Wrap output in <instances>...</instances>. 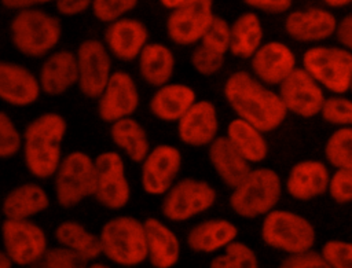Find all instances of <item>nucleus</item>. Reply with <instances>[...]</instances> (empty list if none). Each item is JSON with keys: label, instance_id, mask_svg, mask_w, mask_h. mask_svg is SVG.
Returning <instances> with one entry per match:
<instances>
[{"label": "nucleus", "instance_id": "obj_13", "mask_svg": "<svg viewBox=\"0 0 352 268\" xmlns=\"http://www.w3.org/2000/svg\"><path fill=\"white\" fill-rule=\"evenodd\" d=\"M78 67V88L89 99H98L111 76L110 52L104 43L96 38L84 40L76 52Z\"/></svg>", "mask_w": 352, "mask_h": 268}, {"label": "nucleus", "instance_id": "obj_45", "mask_svg": "<svg viewBox=\"0 0 352 268\" xmlns=\"http://www.w3.org/2000/svg\"><path fill=\"white\" fill-rule=\"evenodd\" d=\"M243 3L267 14H283L290 10L293 0H243Z\"/></svg>", "mask_w": 352, "mask_h": 268}, {"label": "nucleus", "instance_id": "obj_3", "mask_svg": "<svg viewBox=\"0 0 352 268\" xmlns=\"http://www.w3.org/2000/svg\"><path fill=\"white\" fill-rule=\"evenodd\" d=\"M10 34L11 43L19 54L41 58L58 45L62 23L59 18L38 7L22 8L16 10L10 22Z\"/></svg>", "mask_w": 352, "mask_h": 268}, {"label": "nucleus", "instance_id": "obj_51", "mask_svg": "<svg viewBox=\"0 0 352 268\" xmlns=\"http://www.w3.org/2000/svg\"><path fill=\"white\" fill-rule=\"evenodd\" d=\"M12 265L14 264H12L11 258L8 257V254L6 253V250L4 249L0 250V268H10Z\"/></svg>", "mask_w": 352, "mask_h": 268}, {"label": "nucleus", "instance_id": "obj_18", "mask_svg": "<svg viewBox=\"0 0 352 268\" xmlns=\"http://www.w3.org/2000/svg\"><path fill=\"white\" fill-rule=\"evenodd\" d=\"M253 76L268 87L279 85L296 67L297 59L289 45L280 41H268L250 58Z\"/></svg>", "mask_w": 352, "mask_h": 268}, {"label": "nucleus", "instance_id": "obj_44", "mask_svg": "<svg viewBox=\"0 0 352 268\" xmlns=\"http://www.w3.org/2000/svg\"><path fill=\"white\" fill-rule=\"evenodd\" d=\"M282 268H327V264L320 252L312 249L286 254L280 263Z\"/></svg>", "mask_w": 352, "mask_h": 268}, {"label": "nucleus", "instance_id": "obj_34", "mask_svg": "<svg viewBox=\"0 0 352 268\" xmlns=\"http://www.w3.org/2000/svg\"><path fill=\"white\" fill-rule=\"evenodd\" d=\"M324 157L334 168H352V126H340L329 136Z\"/></svg>", "mask_w": 352, "mask_h": 268}, {"label": "nucleus", "instance_id": "obj_21", "mask_svg": "<svg viewBox=\"0 0 352 268\" xmlns=\"http://www.w3.org/2000/svg\"><path fill=\"white\" fill-rule=\"evenodd\" d=\"M41 93L38 77L28 67L15 62L0 60V100L26 107L33 104Z\"/></svg>", "mask_w": 352, "mask_h": 268}, {"label": "nucleus", "instance_id": "obj_22", "mask_svg": "<svg viewBox=\"0 0 352 268\" xmlns=\"http://www.w3.org/2000/svg\"><path fill=\"white\" fill-rule=\"evenodd\" d=\"M330 172L322 161L302 159L294 164L286 177V191L296 201H311L329 190Z\"/></svg>", "mask_w": 352, "mask_h": 268}, {"label": "nucleus", "instance_id": "obj_50", "mask_svg": "<svg viewBox=\"0 0 352 268\" xmlns=\"http://www.w3.org/2000/svg\"><path fill=\"white\" fill-rule=\"evenodd\" d=\"M323 3L330 8H342L352 4V0H323Z\"/></svg>", "mask_w": 352, "mask_h": 268}, {"label": "nucleus", "instance_id": "obj_43", "mask_svg": "<svg viewBox=\"0 0 352 268\" xmlns=\"http://www.w3.org/2000/svg\"><path fill=\"white\" fill-rule=\"evenodd\" d=\"M329 195L338 205L352 202V168H336L330 175Z\"/></svg>", "mask_w": 352, "mask_h": 268}, {"label": "nucleus", "instance_id": "obj_48", "mask_svg": "<svg viewBox=\"0 0 352 268\" xmlns=\"http://www.w3.org/2000/svg\"><path fill=\"white\" fill-rule=\"evenodd\" d=\"M1 4L8 8V10H22V8H29V7H38L43 4H48L51 1L56 0H0Z\"/></svg>", "mask_w": 352, "mask_h": 268}, {"label": "nucleus", "instance_id": "obj_49", "mask_svg": "<svg viewBox=\"0 0 352 268\" xmlns=\"http://www.w3.org/2000/svg\"><path fill=\"white\" fill-rule=\"evenodd\" d=\"M190 1H194V0H160V3L168 8V10H173L182 4H186V3H190Z\"/></svg>", "mask_w": 352, "mask_h": 268}, {"label": "nucleus", "instance_id": "obj_33", "mask_svg": "<svg viewBox=\"0 0 352 268\" xmlns=\"http://www.w3.org/2000/svg\"><path fill=\"white\" fill-rule=\"evenodd\" d=\"M55 239L59 245L74 250L87 263L95 261L102 256V243L99 235L89 232L77 221L66 220L60 223L55 230Z\"/></svg>", "mask_w": 352, "mask_h": 268}, {"label": "nucleus", "instance_id": "obj_27", "mask_svg": "<svg viewBox=\"0 0 352 268\" xmlns=\"http://www.w3.org/2000/svg\"><path fill=\"white\" fill-rule=\"evenodd\" d=\"M238 228L226 219H209L194 225L187 235V245L195 253L210 254L223 250L236 239Z\"/></svg>", "mask_w": 352, "mask_h": 268}, {"label": "nucleus", "instance_id": "obj_29", "mask_svg": "<svg viewBox=\"0 0 352 268\" xmlns=\"http://www.w3.org/2000/svg\"><path fill=\"white\" fill-rule=\"evenodd\" d=\"M139 73L151 87H161L170 81L175 70V55L164 44L147 43L138 56Z\"/></svg>", "mask_w": 352, "mask_h": 268}, {"label": "nucleus", "instance_id": "obj_9", "mask_svg": "<svg viewBox=\"0 0 352 268\" xmlns=\"http://www.w3.org/2000/svg\"><path fill=\"white\" fill-rule=\"evenodd\" d=\"M216 198L217 192L208 181L186 177L164 194L161 212L170 221H187L210 209Z\"/></svg>", "mask_w": 352, "mask_h": 268}, {"label": "nucleus", "instance_id": "obj_8", "mask_svg": "<svg viewBox=\"0 0 352 268\" xmlns=\"http://www.w3.org/2000/svg\"><path fill=\"white\" fill-rule=\"evenodd\" d=\"M55 197L58 203L70 209L95 194V159L76 150L62 158L55 175Z\"/></svg>", "mask_w": 352, "mask_h": 268}, {"label": "nucleus", "instance_id": "obj_36", "mask_svg": "<svg viewBox=\"0 0 352 268\" xmlns=\"http://www.w3.org/2000/svg\"><path fill=\"white\" fill-rule=\"evenodd\" d=\"M320 115L327 124L352 126V99L341 95L326 98Z\"/></svg>", "mask_w": 352, "mask_h": 268}, {"label": "nucleus", "instance_id": "obj_39", "mask_svg": "<svg viewBox=\"0 0 352 268\" xmlns=\"http://www.w3.org/2000/svg\"><path fill=\"white\" fill-rule=\"evenodd\" d=\"M87 264L88 263L80 254L62 245L48 247L38 263V265L44 268H81Z\"/></svg>", "mask_w": 352, "mask_h": 268}, {"label": "nucleus", "instance_id": "obj_25", "mask_svg": "<svg viewBox=\"0 0 352 268\" xmlns=\"http://www.w3.org/2000/svg\"><path fill=\"white\" fill-rule=\"evenodd\" d=\"M197 100L195 91L182 82H166L157 88L151 100V114L165 122H177Z\"/></svg>", "mask_w": 352, "mask_h": 268}, {"label": "nucleus", "instance_id": "obj_4", "mask_svg": "<svg viewBox=\"0 0 352 268\" xmlns=\"http://www.w3.org/2000/svg\"><path fill=\"white\" fill-rule=\"evenodd\" d=\"M230 208L243 219H257L275 209L282 195V180L271 168H256L231 188Z\"/></svg>", "mask_w": 352, "mask_h": 268}, {"label": "nucleus", "instance_id": "obj_42", "mask_svg": "<svg viewBox=\"0 0 352 268\" xmlns=\"http://www.w3.org/2000/svg\"><path fill=\"white\" fill-rule=\"evenodd\" d=\"M22 148V135L14 121L0 111V158H11Z\"/></svg>", "mask_w": 352, "mask_h": 268}, {"label": "nucleus", "instance_id": "obj_30", "mask_svg": "<svg viewBox=\"0 0 352 268\" xmlns=\"http://www.w3.org/2000/svg\"><path fill=\"white\" fill-rule=\"evenodd\" d=\"M110 137L113 143L136 164H142L151 150L147 132L140 122L132 117H125L111 122Z\"/></svg>", "mask_w": 352, "mask_h": 268}, {"label": "nucleus", "instance_id": "obj_31", "mask_svg": "<svg viewBox=\"0 0 352 268\" xmlns=\"http://www.w3.org/2000/svg\"><path fill=\"white\" fill-rule=\"evenodd\" d=\"M264 38V29L258 15L253 11L241 14L231 25L230 52L242 59H250L260 48Z\"/></svg>", "mask_w": 352, "mask_h": 268}, {"label": "nucleus", "instance_id": "obj_38", "mask_svg": "<svg viewBox=\"0 0 352 268\" xmlns=\"http://www.w3.org/2000/svg\"><path fill=\"white\" fill-rule=\"evenodd\" d=\"M138 3L139 0H94L91 10L99 22L110 23L125 16Z\"/></svg>", "mask_w": 352, "mask_h": 268}, {"label": "nucleus", "instance_id": "obj_32", "mask_svg": "<svg viewBox=\"0 0 352 268\" xmlns=\"http://www.w3.org/2000/svg\"><path fill=\"white\" fill-rule=\"evenodd\" d=\"M226 136L250 164H258L267 158L268 144L264 132L253 124L236 117L230 121Z\"/></svg>", "mask_w": 352, "mask_h": 268}, {"label": "nucleus", "instance_id": "obj_26", "mask_svg": "<svg viewBox=\"0 0 352 268\" xmlns=\"http://www.w3.org/2000/svg\"><path fill=\"white\" fill-rule=\"evenodd\" d=\"M209 161L221 181L234 188L250 172V162L232 146L227 136H217L208 150Z\"/></svg>", "mask_w": 352, "mask_h": 268}, {"label": "nucleus", "instance_id": "obj_41", "mask_svg": "<svg viewBox=\"0 0 352 268\" xmlns=\"http://www.w3.org/2000/svg\"><path fill=\"white\" fill-rule=\"evenodd\" d=\"M190 60L192 67L201 76H205V77L216 74L224 66V55L205 47L204 44H199L198 47H195Z\"/></svg>", "mask_w": 352, "mask_h": 268}, {"label": "nucleus", "instance_id": "obj_5", "mask_svg": "<svg viewBox=\"0 0 352 268\" xmlns=\"http://www.w3.org/2000/svg\"><path fill=\"white\" fill-rule=\"evenodd\" d=\"M102 254L113 264L136 267L147 260L143 221L132 216H117L106 221L99 234Z\"/></svg>", "mask_w": 352, "mask_h": 268}, {"label": "nucleus", "instance_id": "obj_2", "mask_svg": "<svg viewBox=\"0 0 352 268\" xmlns=\"http://www.w3.org/2000/svg\"><path fill=\"white\" fill-rule=\"evenodd\" d=\"M66 120L58 113H44L32 120L22 135L25 166L37 179L52 177L62 161Z\"/></svg>", "mask_w": 352, "mask_h": 268}, {"label": "nucleus", "instance_id": "obj_15", "mask_svg": "<svg viewBox=\"0 0 352 268\" xmlns=\"http://www.w3.org/2000/svg\"><path fill=\"white\" fill-rule=\"evenodd\" d=\"M183 162L182 153L170 144H160L148 151L142 161L140 183L146 194L164 195L175 183Z\"/></svg>", "mask_w": 352, "mask_h": 268}, {"label": "nucleus", "instance_id": "obj_6", "mask_svg": "<svg viewBox=\"0 0 352 268\" xmlns=\"http://www.w3.org/2000/svg\"><path fill=\"white\" fill-rule=\"evenodd\" d=\"M260 236L274 250L292 254L312 249L316 232L304 216L290 210L272 209L263 219Z\"/></svg>", "mask_w": 352, "mask_h": 268}, {"label": "nucleus", "instance_id": "obj_10", "mask_svg": "<svg viewBox=\"0 0 352 268\" xmlns=\"http://www.w3.org/2000/svg\"><path fill=\"white\" fill-rule=\"evenodd\" d=\"M3 247L14 265H38L48 249L44 230L30 219H6L1 224Z\"/></svg>", "mask_w": 352, "mask_h": 268}, {"label": "nucleus", "instance_id": "obj_19", "mask_svg": "<svg viewBox=\"0 0 352 268\" xmlns=\"http://www.w3.org/2000/svg\"><path fill=\"white\" fill-rule=\"evenodd\" d=\"M147 43L148 29L136 18L122 16L107 23L104 30V45L109 52L124 62L138 59Z\"/></svg>", "mask_w": 352, "mask_h": 268}, {"label": "nucleus", "instance_id": "obj_1", "mask_svg": "<svg viewBox=\"0 0 352 268\" xmlns=\"http://www.w3.org/2000/svg\"><path fill=\"white\" fill-rule=\"evenodd\" d=\"M223 93L239 118L253 124L264 133L279 128L289 113L278 92L243 70L228 76Z\"/></svg>", "mask_w": 352, "mask_h": 268}, {"label": "nucleus", "instance_id": "obj_20", "mask_svg": "<svg viewBox=\"0 0 352 268\" xmlns=\"http://www.w3.org/2000/svg\"><path fill=\"white\" fill-rule=\"evenodd\" d=\"M217 110L209 100H195L177 121L179 139L191 147L209 146L217 137Z\"/></svg>", "mask_w": 352, "mask_h": 268}, {"label": "nucleus", "instance_id": "obj_46", "mask_svg": "<svg viewBox=\"0 0 352 268\" xmlns=\"http://www.w3.org/2000/svg\"><path fill=\"white\" fill-rule=\"evenodd\" d=\"M94 0H56L55 5L60 15L74 16L91 8Z\"/></svg>", "mask_w": 352, "mask_h": 268}, {"label": "nucleus", "instance_id": "obj_14", "mask_svg": "<svg viewBox=\"0 0 352 268\" xmlns=\"http://www.w3.org/2000/svg\"><path fill=\"white\" fill-rule=\"evenodd\" d=\"M278 87V93L287 111L301 118L320 114L326 99L323 87L304 67H296Z\"/></svg>", "mask_w": 352, "mask_h": 268}, {"label": "nucleus", "instance_id": "obj_11", "mask_svg": "<svg viewBox=\"0 0 352 268\" xmlns=\"http://www.w3.org/2000/svg\"><path fill=\"white\" fill-rule=\"evenodd\" d=\"M96 201L106 209H122L131 198V187L125 175L122 157L117 151H103L95 158Z\"/></svg>", "mask_w": 352, "mask_h": 268}, {"label": "nucleus", "instance_id": "obj_52", "mask_svg": "<svg viewBox=\"0 0 352 268\" xmlns=\"http://www.w3.org/2000/svg\"><path fill=\"white\" fill-rule=\"evenodd\" d=\"M349 92L352 93V82H351V87H349Z\"/></svg>", "mask_w": 352, "mask_h": 268}, {"label": "nucleus", "instance_id": "obj_37", "mask_svg": "<svg viewBox=\"0 0 352 268\" xmlns=\"http://www.w3.org/2000/svg\"><path fill=\"white\" fill-rule=\"evenodd\" d=\"M199 43L216 52L226 55L230 52L231 25L224 18L214 15Z\"/></svg>", "mask_w": 352, "mask_h": 268}, {"label": "nucleus", "instance_id": "obj_12", "mask_svg": "<svg viewBox=\"0 0 352 268\" xmlns=\"http://www.w3.org/2000/svg\"><path fill=\"white\" fill-rule=\"evenodd\" d=\"M169 11L166 34L172 43L183 47L199 43L214 16L213 0H194Z\"/></svg>", "mask_w": 352, "mask_h": 268}, {"label": "nucleus", "instance_id": "obj_28", "mask_svg": "<svg viewBox=\"0 0 352 268\" xmlns=\"http://www.w3.org/2000/svg\"><path fill=\"white\" fill-rule=\"evenodd\" d=\"M50 206L47 191L37 183H23L12 188L3 199L1 212L6 219H30Z\"/></svg>", "mask_w": 352, "mask_h": 268}, {"label": "nucleus", "instance_id": "obj_17", "mask_svg": "<svg viewBox=\"0 0 352 268\" xmlns=\"http://www.w3.org/2000/svg\"><path fill=\"white\" fill-rule=\"evenodd\" d=\"M337 23L330 10L309 7L289 12L283 27L287 36L298 43H320L336 34Z\"/></svg>", "mask_w": 352, "mask_h": 268}, {"label": "nucleus", "instance_id": "obj_47", "mask_svg": "<svg viewBox=\"0 0 352 268\" xmlns=\"http://www.w3.org/2000/svg\"><path fill=\"white\" fill-rule=\"evenodd\" d=\"M336 36L338 43L352 52V12L346 14L337 23Z\"/></svg>", "mask_w": 352, "mask_h": 268}, {"label": "nucleus", "instance_id": "obj_35", "mask_svg": "<svg viewBox=\"0 0 352 268\" xmlns=\"http://www.w3.org/2000/svg\"><path fill=\"white\" fill-rule=\"evenodd\" d=\"M210 261L212 268H257L258 260L250 246L234 239Z\"/></svg>", "mask_w": 352, "mask_h": 268}, {"label": "nucleus", "instance_id": "obj_40", "mask_svg": "<svg viewBox=\"0 0 352 268\" xmlns=\"http://www.w3.org/2000/svg\"><path fill=\"white\" fill-rule=\"evenodd\" d=\"M320 253L327 268H352V242L330 239L324 242Z\"/></svg>", "mask_w": 352, "mask_h": 268}, {"label": "nucleus", "instance_id": "obj_23", "mask_svg": "<svg viewBox=\"0 0 352 268\" xmlns=\"http://www.w3.org/2000/svg\"><path fill=\"white\" fill-rule=\"evenodd\" d=\"M41 92L59 96L78 82L77 56L69 49L51 52L43 62L38 73Z\"/></svg>", "mask_w": 352, "mask_h": 268}, {"label": "nucleus", "instance_id": "obj_7", "mask_svg": "<svg viewBox=\"0 0 352 268\" xmlns=\"http://www.w3.org/2000/svg\"><path fill=\"white\" fill-rule=\"evenodd\" d=\"M302 67L327 91L342 95L352 82V52L334 45H314L302 54Z\"/></svg>", "mask_w": 352, "mask_h": 268}, {"label": "nucleus", "instance_id": "obj_16", "mask_svg": "<svg viewBox=\"0 0 352 268\" xmlns=\"http://www.w3.org/2000/svg\"><path fill=\"white\" fill-rule=\"evenodd\" d=\"M139 91L126 71H113L103 92L98 98V114L104 122L131 117L139 107Z\"/></svg>", "mask_w": 352, "mask_h": 268}, {"label": "nucleus", "instance_id": "obj_24", "mask_svg": "<svg viewBox=\"0 0 352 268\" xmlns=\"http://www.w3.org/2000/svg\"><path fill=\"white\" fill-rule=\"evenodd\" d=\"M147 260L155 268H170L179 263L180 242L176 234L155 217H147L144 221Z\"/></svg>", "mask_w": 352, "mask_h": 268}]
</instances>
